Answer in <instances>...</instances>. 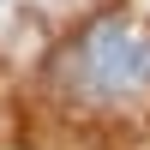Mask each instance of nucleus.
I'll return each mask as SVG.
<instances>
[{"mask_svg": "<svg viewBox=\"0 0 150 150\" xmlns=\"http://www.w3.org/2000/svg\"><path fill=\"white\" fill-rule=\"evenodd\" d=\"M54 78L72 96H144L150 90V30H132L126 18H102L84 36H72L54 60Z\"/></svg>", "mask_w": 150, "mask_h": 150, "instance_id": "f257e3e1", "label": "nucleus"}]
</instances>
